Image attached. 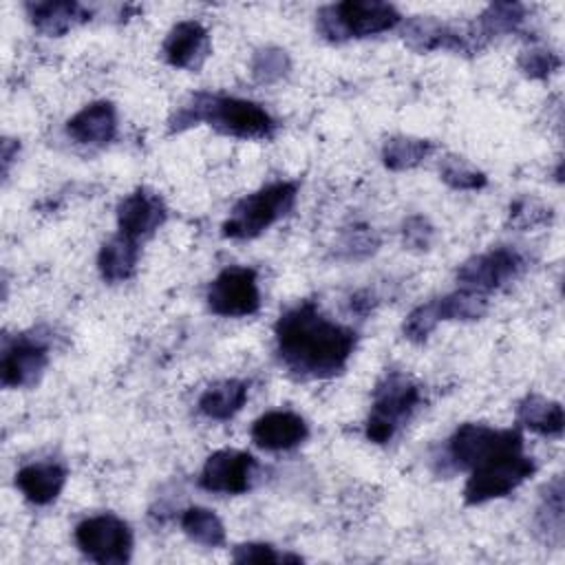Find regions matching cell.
I'll use <instances>...</instances> for the list:
<instances>
[{
	"label": "cell",
	"mask_w": 565,
	"mask_h": 565,
	"mask_svg": "<svg viewBox=\"0 0 565 565\" xmlns=\"http://www.w3.org/2000/svg\"><path fill=\"white\" fill-rule=\"evenodd\" d=\"M276 344L282 364L302 377H331L349 362L355 333L320 313L305 300L276 322Z\"/></svg>",
	"instance_id": "obj_1"
},
{
	"label": "cell",
	"mask_w": 565,
	"mask_h": 565,
	"mask_svg": "<svg viewBox=\"0 0 565 565\" xmlns=\"http://www.w3.org/2000/svg\"><path fill=\"white\" fill-rule=\"evenodd\" d=\"M203 121L238 139H265L276 126L269 113L249 99L199 93L170 119V130L181 132Z\"/></svg>",
	"instance_id": "obj_2"
},
{
	"label": "cell",
	"mask_w": 565,
	"mask_h": 565,
	"mask_svg": "<svg viewBox=\"0 0 565 565\" xmlns=\"http://www.w3.org/2000/svg\"><path fill=\"white\" fill-rule=\"evenodd\" d=\"M296 192V183L276 181L254 194H247L234 205L230 218L223 223V236L243 241L256 238L294 207Z\"/></svg>",
	"instance_id": "obj_3"
},
{
	"label": "cell",
	"mask_w": 565,
	"mask_h": 565,
	"mask_svg": "<svg viewBox=\"0 0 565 565\" xmlns=\"http://www.w3.org/2000/svg\"><path fill=\"white\" fill-rule=\"evenodd\" d=\"M399 13L388 2L377 0H347L324 7L318 13V29L329 40L366 38L384 33L399 22Z\"/></svg>",
	"instance_id": "obj_4"
},
{
	"label": "cell",
	"mask_w": 565,
	"mask_h": 565,
	"mask_svg": "<svg viewBox=\"0 0 565 565\" xmlns=\"http://www.w3.org/2000/svg\"><path fill=\"white\" fill-rule=\"evenodd\" d=\"M422 393L415 382L402 373H388L373 393V408L366 419V437L375 444H386L395 430L419 406Z\"/></svg>",
	"instance_id": "obj_5"
},
{
	"label": "cell",
	"mask_w": 565,
	"mask_h": 565,
	"mask_svg": "<svg viewBox=\"0 0 565 565\" xmlns=\"http://www.w3.org/2000/svg\"><path fill=\"white\" fill-rule=\"evenodd\" d=\"M534 470L536 466L532 457L523 455V448L501 452L472 468L463 488V499L472 505L501 499L516 490L530 475H534Z\"/></svg>",
	"instance_id": "obj_6"
},
{
	"label": "cell",
	"mask_w": 565,
	"mask_h": 565,
	"mask_svg": "<svg viewBox=\"0 0 565 565\" xmlns=\"http://www.w3.org/2000/svg\"><path fill=\"white\" fill-rule=\"evenodd\" d=\"M523 437L519 430H494L486 424H461L450 441L448 455L457 468H477L479 463L510 450H521Z\"/></svg>",
	"instance_id": "obj_7"
},
{
	"label": "cell",
	"mask_w": 565,
	"mask_h": 565,
	"mask_svg": "<svg viewBox=\"0 0 565 565\" xmlns=\"http://www.w3.org/2000/svg\"><path fill=\"white\" fill-rule=\"evenodd\" d=\"M77 547L95 563L121 565L132 552L130 527L115 514H97L84 519L75 527Z\"/></svg>",
	"instance_id": "obj_8"
},
{
	"label": "cell",
	"mask_w": 565,
	"mask_h": 565,
	"mask_svg": "<svg viewBox=\"0 0 565 565\" xmlns=\"http://www.w3.org/2000/svg\"><path fill=\"white\" fill-rule=\"evenodd\" d=\"M207 305L216 316L241 318L252 316L260 307L256 271L249 267L223 269L207 289Z\"/></svg>",
	"instance_id": "obj_9"
},
{
	"label": "cell",
	"mask_w": 565,
	"mask_h": 565,
	"mask_svg": "<svg viewBox=\"0 0 565 565\" xmlns=\"http://www.w3.org/2000/svg\"><path fill=\"white\" fill-rule=\"evenodd\" d=\"M523 269V258L512 247H497L490 252H483L479 256L468 258L459 271L457 280L463 289L472 291H490L501 287L503 282L512 280Z\"/></svg>",
	"instance_id": "obj_10"
},
{
	"label": "cell",
	"mask_w": 565,
	"mask_h": 565,
	"mask_svg": "<svg viewBox=\"0 0 565 565\" xmlns=\"http://www.w3.org/2000/svg\"><path fill=\"white\" fill-rule=\"evenodd\" d=\"M256 472V459L243 450H216L201 470V486L210 492L241 494L249 488Z\"/></svg>",
	"instance_id": "obj_11"
},
{
	"label": "cell",
	"mask_w": 565,
	"mask_h": 565,
	"mask_svg": "<svg viewBox=\"0 0 565 565\" xmlns=\"http://www.w3.org/2000/svg\"><path fill=\"white\" fill-rule=\"evenodd\" d=\"M49 362L46 344L33 335H20L4 347L0 362V377L7 388L33 386Z\"/></svg>",
	"instance_id": "obj_12"
},
{
	"label": "cell",
	"mask_w": 565,
	"mask_h": 565,
	"mask_svg": "<svg viewBox=\"0 0 565 565\" xmlns=\"http://www.w3.org/2000/svg\"><path fill=\"white\" fill-rule=\"evenodd\" d=\"M166 221V205L159 199V194L148 190H135L126 199H121L117 207V225L119 234H126L130 238L148 236L152 234L161 223Z\"/></svg>",
	"instance_id": "obj_13"
},
{
	"label": "cell",
	"mask_w": 565,
	"mask_h": 565,
	"mask_svg": "<svg viewBox=\"0 0 565 565\" xmlns=\"http://www.w3.org/2000/svg\"><path fill=\"white\" fill-rule=\"evenodd\" d=\"M309 435L305 419L291 411H269L252 426V441L263 450H289Z\"/></svg>",
	"instance_id": "obj_14"
},
{
	"label": "cell",
	"mask_w": 565,
	"mask_h": 565,
	"mask_svg": "<svg viewBox=\"0 0 565 565\" xmlns=\"http://www.w3.org/2000/svg\"><path fill=\"white\" fill-rule=\"evenodd\" d=\"M207 51V31L196 20L177 22L163 42V57L177 68H196L205 60Z\"/></svg>",
	"instance_id": "obj_15"
},
{
	"label": "cell",
	"mask_w": 565,
	"mask_h": 565,
	"mask_svg": "<svg viewBox=\"0 0 565 565\" xmlns=\"http://www.w3.org/2000/svg\"><path fill=\"white\" fill-rule=\"evenodd\" d=\"M68 135L77 143L104 146L115 137L117 115L110 102H93L68 119Z\"/></svg>",
	"instance_id": "obj_16"
},
{
	"label": "cell",
	"mask_w": 565,
	"mask_h": 565,
	"mask_svg": "<svg viewBox=\"0 0 565 565\" xmlns=\"http://www.w3.org/2000/svg\"><path fill=\"white\" fill-rule=\"evenodd\" d=\"M66 483V470L55 461H38L20 468L15 472V486L26 501L35 505H46L57 499Z\"/></svg>",
	"instance_id": "obj_17"
},
{
	"label": "cell",
	"mask_w": 565,
	"mask_h": 565,
	"mask_svg": "<svg viewBox=\"0 0 565 565\" xmlns=\"http://www.w3.org/2000/svg\"><path fill=\"white\" fill-rule=\"evenodd\" d=\"M404 40L411 49L415 51H437V49H448V51H463L466 40L446 26L444 22L430 18V15H415L406 22L404 26Z\"/></svg>",
	"instance_id": "obj_18"
},
{
	"label": "cell",
	"mask_w": 565,
	"mask_h": 565,
	"mask_svg": "<svg viewBox=\"0 0 565 565\" xmlns=\"http://www.w3.org/2000/svg\"><path fill=\"white\" fill-rule=\"evenodd\" d=\"M26 13L44 35H64L71 26L90 18V11L77 2H29Z\"/></svg>",
	"instance_id": "obj_19"
},
{
	"label": "cell",
	"mask_w": 565,
	"mask_h": 565,
	"mask_svg": "<svg viewBox=\"0 0 565 565\" xmlns=\"http://www.w3.org/2000/svg\"><path fill=\"white\" fill-rule=\"evenodd\" d=\"M137 258H139L137 241L126 234H117L102 245L97 256V267L104 280L121 282L132 276Z\"/></svg>",
	"instance_id": "obj_20"
},
{
	"label": "cell",
	"mask_w": 565,
	"mask_h": 565,
	"mask_svg": "<svg viewBox=\"0 0 565 565\" xmlns=\"http://www.w3.org/2000/svg\"><path fill=\"white\" fill-rule=\"evenodd\" d=\"M247 399V384L241 380H223L212 384L199 397V411L210 419H230L234 417Z\"/></svg>",
	"instance_id": "obj_21"
},
{
	"label": "cell",
	"mask_w": 565,
	"mask_h": 565,
	"mask_svg": "<svg viewBox=\"0 0 565 565\" xmlns=\"http://www.w3.org/2000/svg\"><path fill=\"white\" fill-rule=\"evenodd\" d=\"M519 422L532 433L556 437L563 433V406L541 395H527L516 411Z\"/></svg>",
	"instance_id": "obj_22"
},
{
	"label": "cell",
	"mask_w": 565,
	"mask_h": 565,
	"mask_svg": "<svg viewBox=\"0 0 565 565\" xmlns=\"http://www.w3.org/2000/svg\"><path fill=\"white\" fill-rule=\"evenodd\" d=\"M536 532L543 534L545 543L561 545L563 543V479L554 477L541 499L536 510Z\"/></svg>",
	"instance_id": "obj_23"
},
{
	"label": "cell",
	"mask_w": 565,
	"mask_h": 565,
	"mask_svg": "<svg viewBox=\"0 0 565 565\" xmlns=\"http://www.w3.org/2000/svg\"><path fill=\"white\" fill-rule=\"evenodd\" d=\"M435 150L433 141L417 137H391L382 148V159L388 170H408L422 163Z\"/></svg>",
	"instance_id": "obj_24"
},
{
	"label": "cell",
	"mask_w": 565,
	"mask_h": 565,
	"mask_svg": "<svg viewBox=\"0 0 565 565\" xmlns=\"http://www.w3.org/2000/svg\"><path fill=\"white\" fill-rule=\"evenodd\" d=\"M181 530L205 547H218L225 541V527L221 519L207 508H188L181 514Z\"/></svg>",
	"instance_id": "obj_25"
},
{
	"label": "cell",
	"mask_w": 565,
	"mask_h": 565,
	"mask_svg": "<svg viewBox=\"0 0 565 565\" xmlns=\"http://www.w3.org/2000/svg\"><path fill=\"white\" fill-rule=\"evenodd\" d=\"M439 320H479L488 311V298L481 291L459 289L435 300Z\"/></svg>",
	"instance_id": "obj_26"
},
{
	"label": "cell",
	"mask_w": 565,
	"mask_h": 565,
	"mask_svg": "<svg viewBox=\"0 0 565 565\" xmlns=\"http://www.w3.org/2000/svg\"><path fill=\"white\" fill-rule=\"evenodd\" d=\"M525 20V9L519 2H494L479 15V31L481 35H499L519 29Z\"/></svg>",
	"instance_id": "obj_27"
},
{
	"label": "cell",
	"mask_w": 565,
	"mask_h": 565,
	"mask_svg": "<svg viewBox=\"0 0 565 565\" xmlns=\"http://www.w3.org/2000/svg\"><path fill=\"white\" fill-rule=\"evenodd\" d=\"M439 174L455 190H479L486 185V174L461 157H446L439 166Z\"/></svg>",
	"instance_id": "obj_28"
},
{
	"label": "cell",
	"mask_w": 565,
	"mask_h": 565,
	"mask_svg": "<svg viewBox=\"0 0 565 565\" xmlns=\"http://www.w3.org/2000/svg\"><path fill=\"white\" fill-rule=\"evenodd\" d=\"M289 71V57L282 49H260L252 60V75L263 84H274L282 79Z\"/></svg>",
	"instance_id": "obj_29"
},
{
	"label": "cell",
	"mask_w": 565,
	"mask_h": 565,
	"mask_svg": "<svg viewBox=\"0 0 565 565\" xmlns=\"http://www.w3.org/2000/svg\"><path fill=\"white\" fill-rule=\"evenodd\" d=\"M561 66V57L558 53L543 49V46H532L527 51L521 53L519 57V68L532 77V79H545L550 77L556 68Z\"/></svg>",
	"instance_id": "obj_30"
},
{
	"label": "cell",
	"mask_w": 565,
	"mask_h": 565,
	"mask_svg": "<svg viewBox=\"0 0 565 565\" xmlns=\"http://www.w3.org/2000/svg\"><path fill=\"white\" fill-rule=\"evenodd\" d=\"M439 322L441 320H439V313H437V305H435V300H430L426 305L415 307L408 313V318L404 320V335L413 342H422L435 331V327Z\"/></svg>",
	"instance_id": "obj_31"
},
{
	"label": "cell",
	"mask_w": 565,
	"mask_h": 565,
	"mask_svg": "<svg viewBox=\"0 0 565 565\" xmlns=\"http://www.w3.org/2000/svg\"><path fill=\"white\" fill-rule=\"evenodd\" d=\"M550 221V207L541 205L534 199H521L510 207V223L514 227H536Z\"/></svg>",
	"instance_id": "obj_32"
},
{
	"label": "cell",
	"mask_w": 565,
	"mask_h": 565,
	"mask_svg": "<svg viewBox=\"0 0 565 565\" xmlns=\"http://www.w3.org/2000/svg\"><path fill=\"white\" fill-rule=\"evenodd\" d=\"M234 561L236 563H298V556H285V554H276L271 545L265 543H243L234 550Z\"/></svg>",
	"instance_id": "obj_33"
},
{
	"label": "cell",
	"mask_w": 565,
	"mask_h": 565,
	"mask_svg": "<svg viewBox=\"0 0 565 565\" xmlns=\"http://www.w3.org/2000/svg\"><path fill=\"white\" fill-rule=\"evenodd\" d=\"M404 245H408L411 249H428L433 243V225L424 218V216H411L404 223Z\"/></svg>",
	"instance_id": "obj_34"
},
{
	"label": "cell",
	"mask_w": 565,
	"mask_h": 565,
	"mask_svg": "<svg viewBox=\"0 0 565 565\" xmlns=\"http://www.w3.org/2000/svg\"><path fill=\"white\" fill-rule=\"evenodd\" d=\"M375 245H377V238H375V234L369 227H358V230L349 232V236L344 241V247H349V252L353 256L369 254V252L375 249Z\"/></svg>",
	"instance_id": "obj_35"
}]
</instances>
